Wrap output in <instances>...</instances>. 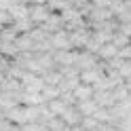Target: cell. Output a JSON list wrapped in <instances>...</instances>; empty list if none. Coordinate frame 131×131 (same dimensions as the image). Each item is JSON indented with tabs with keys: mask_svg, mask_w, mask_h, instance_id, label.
<instances>
[{
	"mask_svg": "<svg viewBox=\"0 0 131 131\" xmlns=\"http://www.w3.org/2000/svg\"><path fill=\"white\" fill-rule=\"evenodd\" d=\"M49 42H51V49H55V51H70L72 45H70V36H68V30H55L51 38H49Z\"/></svg>",
	"mask_w": 131,
	"mask_h": 131,
	"instance_id": "cell-1",
	"label": "cell"
},
{
	"mask_svg": "<svg viewBox=\"0 0 131 131\" xmlns=\"http://www.w3.org/2000/svg\"><path fill=\"white\" fill-rule=\"evenodd\" d=\"M28 9H30V13H28V17L32 19V23L34 26H40L49 15H51V11H49V6H47V2H38V4H28Z\"/></svg>",
	"mask_w": 131,
	"mask_h": 131,
	"instance_id": "cell-2",
	"label": "cell"
},
{
	"mask_svg": "<svg viewBox=\"0 0 131 131\" xmlns=\"http://www.w3.org/2000/svg\"><path fill=\"white\" fill-rule=\"evenodd\" d=\"M4 118L9 121V123H15V125H23V123H28L26 106H23V104H15L13 108L4 110Z\"/></svg>",
	"mask_w": 131,
	"mask_h": 131,
	"instance_id": "cell-3",
	"label": "cell"
},
{
	"mask_svg": "<svg viewBox=\"0 0 131 131\" xmlns=\"http://www.w3.org/2000/svg\"><path fill=\"white\" fill-rule=\"evenodd\" d=\"M68 36H70V45L72 49H80L87 45L89 36H91V32L85 30V28H76V30H68Z\"/></svg>",
	"mask_w": 131,
	"mask_h": 131,
	"instance_id": "cell-4",
	"label": "cell"
},
{
	"mask_svg": "<svg viewBox=\"0 0 131 131\" xmlns=\"http://www.w3.org/2000/svg\"><path fill=\"white\" fill-rule=\"evenodd\" d=\"M59 116H61L66 123H68L70 127H72V125H78V123L83 121V114L78 112V108H76L74 104H72V106H66V110L59 114Z\"/></svg>",
	"mask_w": 131,
	"mask_h": 131,
	"instance_id": "cell-5",
	"label": "cell"
},
{
	"mask_svg": "<svg viewBox=\"0 0 131 131\" xmlns=\"http://www.w3.org/2000/svg\"><path fill=\"white\" fill-rule=\"evenodd\" d=\"M72 93H74L76 102H83V100H89V97H93L95 89H93V85H85V83H78L74 89H72Z\"/></svg>",
	"mask_w": 131,
	"mask_h": 131,
	"instance_id": "cell-6",
	"label": "cell"
},
{
	"mask_svg": "<svg viewBox=\"0 0 131 131\" xmlns=\"http://www.w3.org/2000/svg\"><path fill=\"white\" fill-rule=\"evenodd\" d=\"M116 53H118V47L114 45V42H104L100 49H97V55H100L104 61H108V59H112V57H116Z\"/></svg>",
	"mask_w": 131,
	"mask_h": 131,
	"instance_id": "cell-7",
	"label": "cell"
},
{
	"mask_svg": "<svg viewBox=\"0 0 131 131\" xmlns=\"http://www.w3.org/2000/svg\"><path fill=\"white\" fill-rule=\"evenodd\" d=\"M74 106L78 108V112L83 114V116H91V114L95 112V108H97V102L93 100V97H89V100H83V102H76Z\"/></svg>",
	"mask_w": 131,
	"mask_h": 131,
	"instance_id": "cell-8",
	"label": "cell"
},
{
	"mask_svg": "<svg viewBox=\"0 0 131 131\" xmlns=\"http://www.w3.org/2000/svg\"><path fill=\"white\" fill-rule=\"evenodd\" d=\"M45 125L51 129V131H68V129H70V125H68V123H66L61 116H51V118L45 123Z\"/></svg>",
	"mask_w": 131,
	"mask_h": 131,
	"instance_id": "cell-9",
	"label": "cell"
},
{
	"mask_svg": "<svg viewBox=\"0 0 131 131\" xmlns=\"http://www.w3.org/2000/svg\"><path fill=\"white\" fill-rule=\"evenodd\" d=\"M40 95H42V100L47 104V102L55 100V97H59V87H57V85H45L42 91H40Z\"/></svg>",
	"mask_w": 131,
	"mask_h": 131,
	"instance_id": "cell-10",
	"label": "cell"
},
{
	"mask_svg": "<svg viewBox=\"0 0 131 131\" xmlns=\"http://www.w3.org/2000/svg\"><path fill=\"white\" fill-rule=\"evenodd\" d=\"M66 106H68V104H66L63 100H61V97H55V100H51V102H47V108L49 110H51L53 114H55V116H59V114L66 110Z\"/></svg>",
	"mask_w": 131,
	"mask_h": 131,
	"instance_id": "cell-11",
	"label": "cell"
},
{
	"mask_svg": "<svg viewBox=\"0 0 131 131\" xmlns=\"http://www.w3.org/2000/svg\"><path fill=\"white\" fill-rule=\"evenodd\" d=\"M47 6L51 13H61L63 9L72 6V2H68V0H47Z\"/></svg>",
	"mask_w": 131,
	"mask_h": 131,
	"instance_id": "cell-12",
	"label": "cell"
},
{
	"mask_svg": "<svg viewBox=\"0 0 131 131\" xmlns=\"http://www.w3.org/2000/svg\"><path fill=\"white\" fill-rule=\"evenodd\" d=\"M13 26H15V30H17L19 34H26V32H30L32 28H34V23H32L30 17H26V19H17V21H13Z\"/></svg>",
	"mask_w": 131,
	"mask_h": 131,
	"instance_id": "cell-13",
	"label": "cell"
},
{
	"mask_svg": "<svg viewBox=\"0 0 131 131\" xmlns=\"http://www.w3.org/2000/svg\"><path fill=\"white\" fill-rule=\"evenodd\" d=\"M118 74L123 76V80H125V78H129L131 76V61L129 59H121V63H118Z\"/></svg>",
	"mask_w": 131,
	"mask_h": 131,
	"instance_id": "cell-14",
	"label": "cell"
},
{
	"mask_svg": "<svg viewBox=\"0 0 131 131\" xmlns=\"http://www.w3.org/2000/svg\"><path fill=\"white\" fill-rule=\"evenodd\" d=\"M97 123H100V121H95L93 116H83V121H80V125H83V127H85L87 131H95Z\"/></svg>",
	"mask_w": 131,
	"mask_h": 131,
	"instance_id": "cell-15",
	"label": "cell"
},
{
	"mask_svg": "<svg viewBox=\"0 0 131 131\" xmlns=\"http://www.w3.org/2000/svg\"><path fill=\"white\" fill-rule=\"evenodd\" d=\"M0 23H2V26H9V23H13V17H11L9 9H0Z\"/></svg>",
	"mask_w": 131,
	"mask_h": 131,
	"instance_id": "cell-16",
	"label": "cell"
},
{
	"mask_svg": "<svg viewBox=\"0 0 131 131\" xmlns=\"http://www.w3.org/2000/svg\"><path fill=\"white\" fill-rule=\"evenodd\" d=\"M121 32L125 36H131V23L129 21H123V26H121Z\"/></svg>",
	"mask_w": 131,
	"mask_h": 131,
	"instance_id": "cell-17",
	"label": "cell"
},
{
	"mask_svg": "<svg viewBox=\"0 0 131 131\" xmlns=\"http://www.w3.org/2000/svg\"><path fill=\"white\" fill-rule=\"evenodd\" d=\"M68 131H87V129H85V127H83V125L78 123V125H72V127H70Z\"/></svg>",
	"mask_w": 131,
	"mask_h": 131,
	"instance_id": "cell-18",
	"label": "cell"
},
{
	"mask_svg": "<svg viewBox=\"0 0 131 131\" xmlns=\"http://www.w3.org/2000/svg\"><path fill=\"white\" fill-rule=\"evenodd\" d=\"M9 131H23V125H15V123H11Z\"/></svg>",
	"mask_w": 131,
	"mask_h": 131,
	"instance_id": "cell-19",
	"label": "cell"
},
{
	"mask_svg": "<svg viewBox=\"0 0 131 131\" xmlns=\"http://www.w3.org/2000/svg\"><path fill=\"white\" fill-rule=\"evenodd\" d=\"M4 80H6V72H2V70H0V87L4 85Z\"/></svg>",
	"mask_w": 131,
	"mask_h": 131,
	"instance_id": "cell-20",
	"label": "cell"
},
{
	"mask_svg": "<svg viewBox=\"0 0 131 131\" xmlns=\"http://www.w3.org/2000/svg\"><path fill=\"white\" fill-rule=\"evenodd\" d=\"M123 83H125V87L129 89V93H131V76H129V78H125V80H123Z\"/></svg>",
	"mask_w": 131,
	"mask_h": 131,
	"instance_id": "cell-21",
	"label": "cell"
},
{
	"mask_svg": "<svg viewBox=\"0 0 131 131\" xmlns=\"http://www.w3.org/2000/svg\"><path fill=\"white\" fill-rule=\"evenodd\" d=\"M40 131H51V129H49L47 125H42V127H40Z\"/></svg>",
	"mask_w": 131,
	"mask_h": 131,
	"instance_id": "cell-22",
	"label": "cell"
}]
</instances>
